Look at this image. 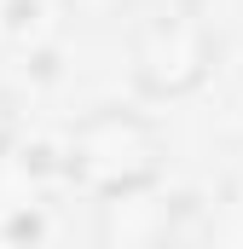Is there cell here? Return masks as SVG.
Returning <instances> with one entry per match:
<instances>
[{"mask_svg": "<svg viewBox=\"0 0 243 249\" xmlns=\"http://www.w3.org/2000/svg\"><path fill=\"white\" fill-rule=\"evenodd\" d=\"M12 145H17V99L0 87V162L12 157Z\"/></svg>", "mask_w": 243, "mask_h": 249, "instance_id": "4", "label": "cell"}, {"mask_svg": "<svg viewBox=\"0 0 243 249\" xmlns=\"http://www.w3.org/2000/svg\"><path fill=\"white\" fill-rule=\"evenodd\" d=\"M58 168L93 203L127 197V191L162 186V174H168V133L156 127V116H145L133 105H93L87 116L69 122Z\"/></svg>", "mask_w": 243, "mask_h": 249, "instance_id": "1", "label": "cell"}, {"mask_svg": "<svg viewBox=\"0 0 243 249\" xmlns=\"http://www.w3.org/2000/svg\"><path fill=\"white\" fill-rule=\"evenodd\" d=\"M174 220H180L174 197L162 203L156 186L127 191V197H104L99 220H93V244H104V249H156V244L174 238Z\"/></svg>", "mask_w": 243, "mask_h": 249, "instance_id": "3", "label": "cell"}, {"mask_svg": "<svg viewBox=\"0 0 243 249\" xmlns=\"http://www.w3.org/2000/svg\"><path fill=\"white\" fill-rule=\"evenodd\" d=\"M220 58V41L197 0H156L127 29V75L139 99H185L197 93Z\"/></svg>", "mask_w": 243, "mask_h": 249, "instance_id": "2", "label": "cell"}]
</instances>
